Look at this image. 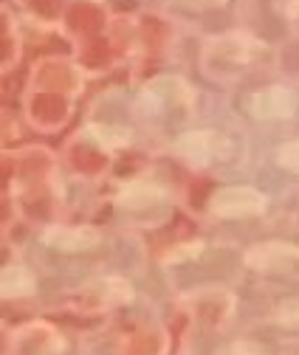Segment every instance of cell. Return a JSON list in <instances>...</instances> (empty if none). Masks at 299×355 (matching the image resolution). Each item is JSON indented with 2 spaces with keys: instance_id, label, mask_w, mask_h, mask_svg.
I'll return each instance as SVG.
<instances>
[{
  "instance_id": "1",
  "label": "cell",
  "mask_w": 299,
  "mask_h": 355,
  "mask_svg": "<svg viewBox=\"0 0 299 355\" xmlns=\"http://www.w3.org/2000/svg\"><path fill=\"white\" fill-rule=\"evenodd\" d=\"M266 206H268V198L254 187H226V189H218L209 200V211L223 220L254 217L266 211Z\"/></svg>"
},
{
  "instance_id": "2",
  "label": "cell",
  "mask_w": 299,
  "mask_h": 355,
  "mask_svg": "<svg viewBox=\"0 0 299 355\" xmlns=\"http://www.w3.org/2000/svg\"><path fill=\"white\" fill-rule=\"evenodd\" d=\"M243 259L251 271H288L293 262H299V245L288 240H266L251 245Z\"/></svg>"
},
{
  "instance_id": "3",
  "label": "cell",
  "mask_w": 299,
  "mask_h": 355,
  "mask_svg": "<svg viewBox=\"0 0 299 355\" xmlns=\"http://www.w3.org/2000/svg\"><path fill=\"white\" fill-rule=\"evenodd\" d=\"M296 105H299V96L288 87H266V91L254 94L251 102H248V113L254 119H291L296 113Z\"/></svg>"
},
{
  "instance_id": "4",
  "label": "cell",
  "mask_w": 299,
  "mask_h": 355,
  "mask_svg": "<svg viewBox=\"0 0 299 355\" xmlns=\"http://www.w3.org/2000/svg\"><path fill=\"white\" fill-rule=\"evenodd\" d=\"M46 245L57 248V251H88L94 245H99V232L91 226H79V229H68V226H54L42 234Z\"/></svg>"
},
{
  "instance_id": "5",
  "label": "cell",
  "mask_w": 299,
  "mask_h": 355,
  "mask_svg": "<svg viewBox=\"0 0 299 355\" xmlns=\"http://www.w3.org/2000/svg\"><path fill=\"white\" fill-rule=\"evenodd\" d=\"M218 147H223V139L215 136V132H209V130H192V132H184V136L176 141V150L195 161V164H206L209 158H215L218 155Z\"/></svg>"
},
{
  "instance_id": "6",
  "label": "cell",
  "mask_w": 299,
  "mask_h": 355,
  "mask_svg": "<svg viewBox=\"0 0 299 355\" xmlns=\"http://www.w3.org/2000/svg\"><path fill=\"white\" fill-rule=\"evenodd\" d=\"M254 54V40L246 34H226L206 46V57H223L226 62H248Z\"/></svg>"
},
{
  "instance_id": "7",
  "label": "cell",
  "mask_w": 299,
  "mask_h": 355,
  "mask_svg": "<svg viewBox=\"0 0 299 355\" xmlns=\"http://www.w3.org/2000/svg\"><path fill=\"white\" fill-rule=\"evenodd\" d=\"M164 198H166V189L153 181H133L119 192V203L127 209H147V206L161 203Z\"/></svg>"
},
{
  "instance_id": "8",
  "label": "cell",
  "mask_w": 299,
  "mask_h": 355,
  "mask_svg": "<svg viewBox=\"0 0 299 355\" xmlns=\"http://www.w3.org/2000/svg\"><path fill=\"white\" fill-rule=\"evenodd\" d=\"M34 288H37V282L23 265H6L3 268V293L6 296H12V299L28 296V293H34Z\"/></svg>"
},
{
  "instance_id": "9",
  "label": "cell",
  "mask_w": 299,
  "mask_h": 355,
  "mask_svg": "<svg viewBox=\"0 0 299 355\" xmlns=\"http://www.w3.org/2000/svg\"><path fill=\"white\" fill-rule=\"evenodd\" d=\"M88 136L102 144L105 150H116V147H124V144H130V130H121V127H108V124H91L88 127Z\"/></svg>"
},
{
  "instance_id": "10",
  "label": "cell",
  "mask_w": 299,
  "mask_h": 355,
  "mask_svg": "<svg viewBox=\"0 0 299 355\" xmlns=\"http://www.w3.org/2000/svg\"><path fill=\"white\" fill-rule=\"evenodd\" d=\"M99 299L102 302H110V304H124L133 299V285L121 279V277H110V279H102L99 282Z\"/></svg>"
},
{
  "instance_id": "11",
  "label": "cell",
  "mask_w": 299,
  "mask_h": 355,
  "mask_svg": "<svg viewBox=\"0 0 299 355\" xmlns=\"http://www.w3.org/2000/svg\"><path fill=\"white\" fill-rule=\"evenodd\" d=\"M277 322H280L282 327L299 330V296L282 299V302L277 304Z\"/></svg>"
},
{
  "instance_id": "12",
  "label": "cell",
  "mask_w": 299,
  "mask_h": 355,
  "mask_svg": "<svg viewBox=\"0 0 299 355\" xmlns=\"http://www.w3.org/2000/svg\"><path fill=\"white\" fill-rule=\"evenodd\" d=\"M215 355H268V349L257 341H229L215 349Z\"/></svg>"
},
{
  "instance_id": "13",
  "label": "cell",
  "mask_w": 299,
  "mask_h": 355,
  "mask_svg": "<svg viewBox=\"0 0 299 355\" xmlns=\"http://www.w3.org/2000/svg\"><path fill=\"white\" fill-rule=\"evenodd\" d=\"M277 164L282 169H291V172H299V141H288L277 150Z\"/></svg>"
},
{
  "instance_id": "14",
  "label": "cell",
  "mask_w": 299,
  "mask_h": 355,
  "mask_svg": "<svg viewBox=\"0 0 299 355\" xmlns=\"http://www.w3.org/2000/svg\"><path fill=\"white\" fill-rule=\"evenodd\" d=\"M200 251V243H184L178 251H173V254H166L164 257V262H176V259H187V257H195Z\"/></svg>"
},
{
  "instance_id": "15",
  "label": "cell",
  "mask_w": 299,
  "mask_h": 355,
  "mask_svg": "<svg viewBox=\"0 0 299 355\" xmlns=\"http://www.w3.org/2000/svg\"><path fill=\"white\" fill-rule=\"evenodd\" d=\"M176 3L184 9H215V6H223L226 0H176Z\"/></svg>"
},
{
  "instance_id": "16",
  "label": "cell",
  "mask_w": 299,
  "mask_h": 355,
  "mask_svg": "<svg viewBox=\"0 0 299 355\" xmlns=\"http://www.w3.org/2000/svg\"><path fill=\"white\" fill-rule=\"evenodd\" d=\"M277 9H280L285 17H291V20H299V0H280V3H277Z\"/></svg>"
}]
</instances>
